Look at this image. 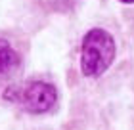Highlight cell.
I'll use <instances>...</instances> for the list:
<instances>
[{
    "label": "cell",
    "mask_w": 134,
    "mask_h": 130,
    "mask_svg": "<svg viewBox=\"0 0 134 130\" xmlns=\"http://www.w3.org/2000/svg\"><path fill=\"white\" fill-rule=\"evenodd\" d=\"M115 58V42L103 29H92L82 38L81 69L86 77H100Z\"/></svg>",
    "instance_id": "cell-1"
},
{
    "label": "cell",
    "mask_w": 134,
    "mask_h": 130,
    "mask_svg": "<svg viewBox=\"0 0 134 130\" xmlns=\"http://www.w3.org/2000/svg\"><path fill=\"white\" fill-rule=\"evenodd\" d=\"M21 100L31 113H44V111H50L56 105L58 92L52 84L36 80V82H31L23 90Z\"/></svg>",
    "instance_id": "cell-2"
},
{
    "label": "cell",
    "mask_w": 134,
    "mask_h": 130,
    "mask_svg": "<svg viewBox=\"0 0 134 130\" xmlns=\"http://www.w3.org/2000/svg\"><path fill=\"white\" fill-rule=\"evenodd\" d=\"M19 65V55L10 46L8 40L0 38V77L12 75Z\"/></svg>",
    "instance_id": "cell-3"
},
{
    "label": "cell",
    "mask_w": 134,
    "mask_h": 130,
    "mask_svg": "<svg viewBox=\"0 0 134 130\" xmlns=\"http://www.w3.org/2000/svg\"><path fill=\"white\" fill-rule=\"evenodd\" d=\"M73 2H75V0H52V4L59 10H67L69 6H73Z\"/></svg>",
    "instance_id": "cell-4"
},
{
    "label": "cell",
    "mask_w": 134,
    "mask_h": 130,
    "mask_svg": "<svg viewBox=\"0 0 134 130\" xmlns=\"http://www.w3.org/2000/svg\"><path fill=\"white\" fill-rule=\"evenodd\" d=\"M121 2H126V4H132L134 0H121Z\"/></svg>",
    "instance_id": "cell-5"
}]
</instances>
